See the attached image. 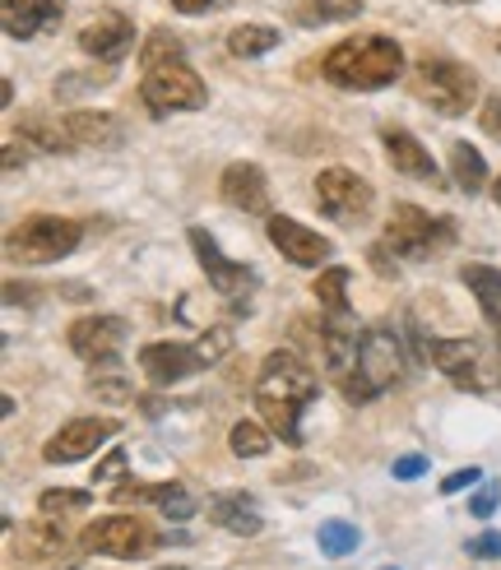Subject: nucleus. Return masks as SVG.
I'll list each match as a JSON object with an SVG mask.
<instances>
[{
  "mask_svg": "<svg viewBox=\"0 0 501 570\" xmlns=\"http://www.w3.org/2000/svg\"><path fill=\"white\" fill-rule=\"evenodd\" d=\"M190 250H195V261H200V269L209 274L214 293L228 297L233 311H246L250 306V293H256V274H250L246 265H233L228 255L218 250V242L205 233V227H190Z\"/></svg>",
  "mask_w": 501,
  "mask_h": 570,
  "instance_id": "obj_8",
  "label": "nucleus"
},
{
  "mask_svg": "<svg viewBox=\"0 0 501 570\" xmlns=\"http://www.w3.org/2000/svg\"><path fill=\"white\" fill-rule=\"evenodd\" d=\"M228 348H233V334L228 330H205L200 338H195V357H200V362H218Z\"/></svg>",
  "mask_w": 501,
  "mask_h": 570,
  "instance_id": "obj_35",
  "label": "nucleus"
},
{
  "mask_svg": "<svg viewBox=\"0 0 501 570\" xmlns=\"http://www.w3.org/2000/svg\"><path fill=\"white\" fill-rule=\"evenodd\" d=\"M321 552L325 557H348L357 552V529L348 520H325L321 524Z\"/></svg>",
  "mask_w": 501,
  "mask_h": 570,
  "instance_id": "obj_31",
  "label": "nucleus"
},
{
  "mask_svg": "<svg viewBox=\"0 0 501 570\" xmlns=\"http://www.w3.org/2000/svg\"><path fill=\"white\" fill-rule=\"evenodd\" d=\"M66 130L75 139V149H111L126 135L111 111H66Z\"/></svg>",
  "mask_w": 501,
  "mask_h": 570,
  "instance_id": "obj_21",
  "label": "nucleus"
},
{
  "mask_svg": "<svg viewBox=\"0 0 501 570\" xmlns=\"http://www.w3.org/2000/svg\"><path fill=\"white\" fill-rule=\"evenodd\" d=\"M492 195H497V209H501V177H497V186H492Z\"/></svg>",
  "mask_w": 501,
  "mask_h": 570,
  "instance_id": "obj_44",
  "label": "nucleus"
},
{
  "mask_svg": "<svg viewBox=\"0 0 501 570\" xmlns=\"http://www.w3.org/2000/svg\"><path fill=\"white\" fill-rule=\"evenodd\" d=\"M278 47V28H269V23H242V28H233L228 33V51L233 56H265V51H274Z\"/></svg>",
  "mask_w": 501,
  "mask_h": 570,
  "instance_id": "obj_28",
  "label": "nucleus"
},
{
  "mask_svg": "<svg viewBox=\"0 0 501 570\" xmlns=\"http://www.w3.org/2000/svg\"><path fill=\"white\" fill-rule=\"evenodd\" d=\"M265 233H269L274 250H284V261H293V265H302V269H321L330 255H334V242H330V237L312 233V227L297 223V218H288V214H274V218L265 223Z\"/></svg>",
  "mask_w": 501,
  "mask_h": 570,
  "instance_id": "obj_13",
  "label": "nucleus"
},
{
  "mask_svg": "<svg viewBox=\"0 0 501 570\" xmlns=\"http://www.w3.org/2000/svg\"><path fill=\"white\" fill-rule=\"evenodd\" d=\"M121 344H126V321L117 316H84L70 325V348L89 366H117Z\"/></svg>",
  "mask_w": 501,
  "mask_h": 570,
  "instance_id": "obj_14",
  "label": "nucleus"
},
{
  "mask_svg": "<svg viewBox=\"0 0 501 570\" xmlns=\"http://www.w3.org/2000/svg\"><path fill=\"white\" fill-rule=\"evenodd\" d=\"M460 278H464V288L479 297V311L488 316V325L501 330V269H492V265H464Z\"/></svg>",
  "mask_w": 501,
  "mask_h": 570,
  "instance_id": "obj_22",
  "label": "nucleus"
},
{
  "mask_svg": "<svg viewBox=\"0 0 501 570\" xmlns=\"http://www.w3.org/2000/svg\"><path fill=\"white\" fill-rule=\"evenodd\" d=\"M362 14V0H297L293 19L302 28H321V23H348Z\"/></svg>",
  "mask_w": 501,
  "mask_h": 570,
  "instance_id": "obj_24",
  "label": "nucleus"
},
{
  "mask_svg": "<svg viewBox=\"0 0 501 570\" xmlns=\"http://www.w3.org/2000/svg\"><path fill=\"white\" fill-rule=\"evenodd\" d=\"M79 237H84V227L75 218L28 214L19 227H10L6 250H10V261H23V265H56L79 246Z\"/></svg>",
  "mask_w": 501,
  "mask_h": 570,
  "instance_id": "obj_4",
  "label": "nucleus"
},
{
  "mask_svg": "<svg viewBox=\"0 0 501 570\" xmlns=\"http://www.w3.org/2000/svg\"><path fill=\"white\" fill-rule=\"evenodd\" d=\"M209 520H214L218 529L237 533V538H256V533L265 529L261 505L246 501V492H218V497H209Z\"/></svg>",
  "mask_w": 501,
  "mask_h": 570,
  "instance_id": "obj_20",
  "label": "nucleus"
},
{
  "mask_svg": "<svg viewBox=\"0 0 501 570\" xmlns=\"http://www.w3.org/2000/svg\"><path fill=\"white\" fill-rule=\"evenodd\" d=\"M154 543H158L154 529H149L145 520H135V515H107V520H94L89 529H84V538H79V548H84V552L121 557V561L145 557Z\"/></svg>",
  "mask_w": 501,
  "mask_h": 570,
  "instance_id": "obj_9",
  "label": "nucleus"
},
{
  "mask_svg": "<svg viewBox=\"0 0 501 570\" xmlns=\"http://www.w3.org/2000/svg\"><path fill=\"white\" fill-rule=\"evenodd\" d=\"M325 79L340 83V89L353 94H372V89H390L404 75V51L395 38L385 33H362V38H344L321 61Z\"/></svg>",
  "mask_w": 501,
  "mask_h": 570,
  "instance_id": "obj_1",
  "label": "nucleus"
},
{
  "mask_svg": "<svg viewBox=\"0 0 501 570\" xmlns=\"http://www.w3.org/2000/svg\"><path fill=\"white\" fill-rule=\"evenodd\" d=\"M117 432H121V426L111 417H75V422H66L61 432L42 445V460L47 464H79V460H89L98 445H107Z\"/></svg>",
  "mask_w": 501,
  "mask_h": 570,
  "instance_id": "obj_12",
  "label": "nucleus"
},
{
  "mask_svg": "<svg viewBox=\"0 0 501 570\" xmlns=\"http://www.w3.org/2000/svg\"><path fill=\"white\" fill-rule=\"evenodd\" d=\"M89 505H94V497L89 492H75V488H51V492L38 497V510H42V515H51V520L79 515V510H89Z\"/></svg>",
  "mask_w": 501,
  "mask_h": 570,
  "instance_id": "obj_29",
  "label": "nucleus"
},
{
  "mask_svg": "<svg viewBox=\"0 0 501 570\" xmlns=\"http://www.w3.org/2000/svg\"><path fill=\"white\" fill-rule=\"evenodd\" d=\"M228 0H173L177 14H209V10H223Z\"/></svg>",
  "mask_w": 501,
  "mask_h": 570,
  "instance_id": "obj_42",
  "label": "nucleus"
},
{
  "mask_svg": "<svg viewBox=\"0 0 501 570\" xmlns=\"http://www.w3.org/2000/svg\"><path fill=\"white\" fill-rule=\"evenodd\" d=\"M413 94L441 117H464L479 102V75L460 61H445V56H428L413 66Z\"/></svg>",
  "mask_w": 501,
  "mask_h": 570,
  "instance_id": "obj_3",
  "label": "nucleus"
},
{
  "mask_svg": "<svg viewBox=\"0 0 501 570\" xmlns=\"http://www.w3.org/2000/svg\"><path fill=\"white\" fill-rule=\"evenodd\" d=\"M381 570H400V566H381Z\"/></svg>",
  "mask_w": 501,
  "mask_h": 570,
  "instance_id": "obj_46",
  "label": "nucleus"
},
{
  "mask_svg": "<svg viewBox=\"0 0 501 570\" xmlns=\"http://www.w3.org/2000/svg\"><path fill=\"white\" fill-rule=\"evenodd\" d=\"M312 394H316V372L293 348H278V353H269L261 362L256 399H288V404H306Z\"/></svg>",
  "mask_w": 501,
  "mask_h": 570,
  "instance_id": "obj_11",
  "label": "nucleus"
},
{
  "mask_svg": "<svg viewBox=\"0 0 501 570\" xmlns=\"http://www.w3.org/2000/svg\"><path fill=\"white\" fill-rule=\"evenodd\" d=\"M130 47H135V23L117 10H102L79 28V51L98 56V61H121V56H130Z\"/></svg>",
  "mask_w": 501,
  "mask_h": 570,
  "instance_id": "obj_15",
  "label": "nucleus"
},
{
  "mask_svg": "<svg viewBox=\"0 0 501 570\" xmlns=\"http://www.w3.org/2000/svg\"><path fill=\"white\" fill-rule=\"evenodd\" d=\"M400 372H404V353H400L395 334L390 330L357 334V362H353V372L340 381L344 399L348 404H367V399H376V394H385L390 385H395Z\"/></svg>",
  "mask_w": 501,
  "mask_h": 570,
  "instance_id": "obj_2",
  "label": "nucleus"
},
{
  "mask_svg": "<svg viewBox=\"0 0 501 570\" xmlns=\"http://www.w3.org/2000/svg\"><path fill=\"white\" fill-rule=\"evenodd\" d=\"M89 390H94L98 399H107V404H126V399H135V385L117 372V366H102V372L89 381Z\"/></svg>",
  "mask_w": 501,
  "mask_h": 570,
  "instance_id": "obj_33",
  "label": "nucleus"
},
{
  "mask_svg": "<svg viewBox=\"0 0 501 570\" xmlns=\"http://www.w3.org/2000/svg\"><path fill=\"white\" fill-rule=\"evenodd\" d=\"M473 482H483V469H455L451 478H445V482H441V497H455V492L473 488Z\"/></svg>",
  "mask_w": 501,
  "mask_h": 570,
  "instance_id": "obj_39",
  "label": "nucleus"
},
{
  "mask_svg": "<svg viewBox=\"0 0 501 570\" xmlns=\"http://www.w3.org/2000/svg\"><path fill=\"white\" fill-rule=\"evenodd\" d=\"M451 237H455L451 218H428L418 205H395V214L385 223V246L404 255V261H428V255Z\"/></svg>",
  "mask_w": 501,
  "mask_h": 570,
  "instance_id": "obj_7",
  "label": "nucleus"
},
{
  "mask_svg": "<svg viewBox=\"0 0 501 570\" xmlns=\"http://www.w3.org/2000/svg\"><path fill=\"white\" fill-rule=\"evenodd\" d=\"M372 205H376V190L357 173H348V167H325V173L316 177V209L325 218L344 223V227H357L362 218L372 214Z\"/></svg>",
  "mask_w": 501,
  "mask_h": 570,
  "instance_id": "obj_6",
  "label": "nucleus"
},
{
  "mask_svg": "<svg viewBox=\"0 0 501 570\" xmlns=\"http://www.w3.org/2000/svg\"><path fill=\"white\" fill-rule=\"evenodd\" d=\"M19 135L33 149H42V154H70L75 149V139L66 130V117H23L19 121Z\"/></svg>",
  "mask_w": 501,
  "mask_h": 570,
  "instance_id": "obj_23",
  "label": "nucleus"
},
{
  "mask_svg": "<svg viewBox=\"0 0 501 570\" xmlns=\"http://www.w3.org/2000/svg\"><path fill=\"white\" fill-rule=\"evenodd\" d=\"M66 14V0H0V23H6V33L28 42L56 28Z\"/></svg>",
  "mask_w": 501,
  "mask_h": 570,
  "instance_id": "obj_16",
  "label": "nucleus"
},
{
  "mask_svg": "<svg viewBox=\"0 0 501 570\" xmlns=\"http://www.w3.org/2000/svg\"><path fill=\"white\" fill-rule=\"evenodd\" d=\"M479 126L492 135V139H501V94H492V98H483V111H479Z\"/></svg>",
  "mask_w": 501,
  "mask_h": 570,
  "instance_id": "obj_40",
  "label": "nucleus"
},
{
  "mask_svg": "<svg viewBox=\"0 0 501 570\" xmlns=\"http://www.w3.org/2000/svg\"><path fill=\"white\" fill-rule=\"evenodd\" d=\"M381 139H385V163L395 167L400 177L441 186V167L432 163V154H428L423 145H418V135H409V130H385Z\"/></svg>",
  "mask_w": 501,
  "mask_h": 570,
  "instance_id": "obj_19",
  "label": "nucleus"
},
{
  "mask_svg": "<svg viewBox=\"0 0 501 570\" xmlns=\"http://www.w3.org/2000/svg\"><path fill=\"white\" fill-rule=\"evenodd\" d=\"M256 409H261V417H265V426L274 436H284L288 445L302 441V426H297L302 404H288V399H256Z\"/></svg>",
  "mask_w": 501,
  "mask_h": 570,
  "instance_id": "obj_27",
  "label": "nucleus"
},
{
  "mask_svg": "<svg viewBox=\"0 0 501 570\" xmlns=\"http://www.w3.org/2000/svg\"><path fill=\"white\" fill-rule=\"evenodd\" d=\"M139 98H145V107L154 111V117H167V111H195V107H205L209 102V89H205V79L177 56V61H163V66H149L145 70Z\"/></svg>",
  "mask_w": 501,
  "mask_h": 570,
  "instance_id": "obj_5",
  "label": "nucleus"
},
{
  "mask_svg": "<svg viewBox=\"0 0 501 570\" xmlns=\"http://www.w3.org/2000/svg\"><path fill=\"white\" fill-rule=\"evenodd\" d=\"M218 190L223 199H228L233 209L242 214H269V181L256 163H233V167H223V177H218Z\"/></svg>",
  "mask_w": 501,
  "mask_h": 570,
  "instance_id": "obj_17",
  "label": "nucleus"
},
{
  "mask_svg": "<svg viewBox=\"0 0 501 570\" xmlns=\"http://www.w3.org/2000/svg\"><path fill=\"white\" fill-rule=\"evenodd\" d=\"M200 357L195 348H181V344H145L139 348V372L149 376V385H177L186 381L190 372H200Z\"/></svg>",
  "mask_w": 501,
  "mask_h": 570,
  "instance_id": "obj_18",
  "label": "nucleus"
},
{
  "mask_svg": "<svg viewBox=\"0 0 501 570\" xmlns=\"http://www.w3.org/2000/svg\"><path fill=\"white\" fill-rule=\"evenodd\" d=\"M423 469H428L423 454H404V460H395V478H400V482H404V478H418Z\"/></svg>",
  "mask_w": 501,
  "mask_h": 570,
  "instance_id": "obj_43",
  "label": "nucleus"
},
{
  "mask_svg": "<svg viewBox=\"0 0 501 570\" xmlns=\"http://www.w3.org/2000/svg\"><path fill=\"white\" fill-rule=\"evenodd\" d=\"M111 501L117 505H139V501H158V488H149V482H135V478H126L121 488H111Z\"/></svg>",
  "mask_w": 501,
  "mask_h": 570,
  "instance_id": "obj_36",
  "label": "nucleus"
},
{
  "mask_svg": "<svg viewBox=\"0 0 501 570\" xmlns=\"http://www.w3.org/2000/svg\"><path fill=\"white\" fill-rule=\"evenodd\" d=\"M497 501H501V488H497V482H483V488H479V497H473V520H488L492 515V510H497Z\"/></svg>",
  "mask_w": 501,
  "mask_h": 570,
  "instance_id": "obj_38",
  "label": "nucleus"
},
{
  "mask_svg": "<svg viewBox=\"0 0 501 570\" xmlns=\"http://www.w3.org/2000/svg\"><path fill=\"white\" fill-rule=\"evenodd\" d=\"M167 520H190V510H195V501H190V492L181 488V482H158V501H154Z\"/></svg>",
  "mask_w": 501,
  "mask_h": 570,
  "instance_id": "obj_34",
  "label": "nucleus"
},
{
  "mask_svg": "<svg viewBox=\"0 0 501 570\" xmlns=\"http://www.w3.org/2000/svg\"><path fill=\"white\" fill-rule=\"evenodd\" d=\"M451 177H455V186L469 190V195H479V190L488 186V163H483L479 149L469 145V139H455V145H451Z\"/></svg>",
  "mask_w": 501,
  "mask_h": 570,
  "instance_id": "obj_25",
  "label": "nucleus"
},
{
  "mask_svg": "<svg viewBox=\"0 0 501 570\" xmlns=\"http://www.w3.org/2000/svg\"><path fill=\"white\" fill-rule=\"evenodd\" d=\"M348 269L344 265H330V269H321L316 274V283H312V297L321 302V311H330V316H348Z\"/></svg>",
  "mask_w": 501,
  "mask_h": 570,
  "instance_id": "obj_26",
  "label": "nucleus"
},
{
  "mask_svg": "<svg viewBox=\"0 0 501 570\" xmlns=\"http://www.w3.org/2000/svg\"><path fill=\"white\" fill-rule=\"evenodd\" d=\"M121 473H126V450L117 445V450H111V454H107V460H102V464L94 469V482H107V478H121Z\"/></svg>",
  "mask_w": 501,
  "mask_h": 570,
  "instance_id": "obj_41",
  "label": "nucleus"
},
{
  "mask_svg": "<svg viewBox=\"0 0 501 570\" xmlns=\"http://www.w3.org/2000/svg\"><path fill=\"white\" fill-rule=\"evenodd\" d=\"M469 557H479V561H501V533H479V538H469Z\"/></svg>",
  "mask_w": 501,
  "mask_h": 570,
  "instance_id": "obj_37",
  "label": "nucleus"
},
{
  "mask_svg": "<svg viewBox=\"0 0 501 570\" xmlns=\"http://www.w3.org/2000/svg\"><path fill=\"white\" fill-rule=\"evenodd\" d=\"M497 47H501V42H497Z\"/></svg>",
  "mask_w": 501,
  "mask_h": 570,
  "instance_id": "obj_47",
  "label": "nucleus"
},
{
  "mask_svg": "<svg viewBox=\"0 0 501 570\" xmlns=\"http://www.w3.org/2000/svg\"><path fill=\"white\" fill-rule=\"evenodd\" d=\"M428 357L436 362V372L460 390L492 385V362H488L483 344H473V338H428Z\"/></svg>",
  "mask_w": 501,
  "mask_h": 570,
  "instance_id": "obj_10",
  "label": "nucleus"
},
{
  "mask_svg": "<svg viewBox=\"0 0 501 570\" xmlns=\"http://www.w3.org/2000/svg\"><path fill=\"white\" fill-rule=\"evenodd\" d=\"M445 6H473V0H445Z\"/></svg>",
  "mask_w": 501,
  "mask_h": 570,
  "instance_id": "obj_45",
  "label": "nucleus"
},
{
  "mask_svg": "<svg viewBox=\"0 0 501 570\" xmlns=\"http://www.w3.org/2000/svg\"><path fill=\"white\" fill-rule=\"evenodd\" d=\"M228 445H233L237 460H261V454L269 450V426H261V422H237L233 436H228Z\"/></svg>",
  "mask_w": 501,
  "mask_h": 570,
  "instance_id": "obj_30",
  "label": "nucleus"
},
{
  "mask_svg": "<svg viewBox=\"0 0 501 570\" xmlns=\"http://www.w3.org/2000/svg\"><path fill=\"white\" fill-rule=\"evenodd\" d=\"M177 56H181V38L167 33V28L149 33V42L139 47V61H145V70H149V66H163V61H177Z\"/></svg>",
  "mask_w": 501,
  "mask_h": 570,
  "instance_id": "obj_32",
  "label": "nucleus"
}]
</instances>
